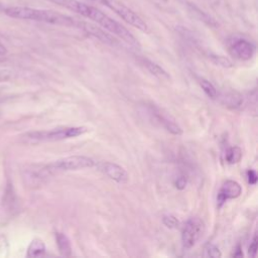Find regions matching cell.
Returning <instances> with one entry per match:
<instances>
[{
	"label": "cell",
	"mask_w": 258,
	"mask_h": 258,
	"mask_svg": "<svg viewBox=\"0 0 258 258\" xmlns=\"http://www.w3.org/2000/svg\"><path fill=\"white\" fill-rule=\"evenodd\" d=\"M152 3H154L155 5H158L160 7H164L169 5V1L170 0H150Z\"/></svg>",
	"instance_id": "obj_25"
},
{
	"label": "cell",
	"mask_w": 258,
	"mask_h": 258,
	"mask_svg": "<svg viewBox=\"0 0 258 258\" xmlns=\"http://www.w3.org/2000/svg\"><path fill=\"white\" fill-rule=\"evenodd\" d=\"M99 2H101L103 5L108 7L113 12H115L119 17H121L128 24L139 29L140 31L148 32L149 27L145 22V20H143L140 15H138L135 11H133L131 8H129L122 2L118 0H99Z\"/></svg>",
	"instance_id": "obj_5"
},
{
	"label": "cell",
	"mask_w": 258,
	"mask_h": 258,
	"mask_svg": "<svg viewBox=\"0 0 258 258\" xmlns=\"http://www.w3.org/2000/svg\"><path fill=\"white\" fill-rule=\"evenodd\" d=\"M4 8H5V6H4L2 3H0V12H3Z\"/></svg>",
	"instance_id": "obj_28"
},
{
	"label": "cell",
	"mask_w": 258,
	"mask_h": 258,
	"mask_svg": "<svg viewBox=\"0 0 258 258\" xmlns=\"http://www.w3.org/2000/svg\"><path fill=\"white\" fill-rule=\"evenodd\" d=\"M45 253V244L42 240L36 238L33 239L27 248V257H39Z\"/></svg>",
	"instance_id": "obj_14"
},
{
	"label": "cell",
	"mask_w": 258,
	"mask_h": 258,
	"mask_svg": "<svg viewBox=\"0 0 258 258\" xmlns=\"http://www.w3.org/2000/svg\"><path fill=\"white\" fill-rule=\"evenodd\" d=\"M142 62L144 64V67L154 76L158 77V78H161V79H166V80H169L170 77L169 75L167 74V72L161 68L159 64H157L156 62L148 59V58H142Z\"/></svg>",
	"instance_id": "obj_13"
},
{
	"label": "cell",
	"mask_w": 258,
	"mask_h": 258,
	"mask_svg": "<svg viewBox=\"0 0 258 258\" xmlns=\"http://www.w3.org/2000/svg\"><path fill=\"white\" fill-rule=\"evenodd\" d=\"M11 78V72L8 70H0V82H6Z\"/></svg>",
	"instance_id": "obj_24"
},
{
	"label": "cell",
	"mask_w": 258,
	"mask_h": 258,
	"mask_svg": "<svg viewBox=\"0 0 258 258\" xmlns=\"http://www.w3.org/2000/svg\"><path fill=\"white\" fill-rule=\"evenodd\" d=\"M79 26L82 27L87 32H89L91 35L95 36L96 38L100 39L103 42H106V43L111 44V45H114L116 43V40L113 37H111L109 34L105 33V31L101 30L100 28H98L96 26H93V25H91L89 23H82V22H80Z\"/></svg>",
	"instance_id": "obj_11"
},
{
	"label": "cell",
	"mask_w": 258,
	"mask_h": 258,
	"mask_svg": "<svg viewBox=\"0 0 258 258\" xmlns=\"http://www.w3.org/2000/svg\"><path fill=\"white\" fill-rule=\"evenodd\" d=\"M247 180L250 184H256L257 182V173L253 169L247 170Z\"/></svg>",
	"instance_id": "obj_23"
},
{
	"label": "cell",
	"mask_w": 258,
	"mask_h": 258,
	"mask_svg": "<svg viewBox=\"0 0 258 258\" xmlns=\"http://www.w3.org/2000/svg\"><path fill=\"white\" fill-rule=\"evenodd\" d=\"M210 58L215 64L220 66L222 68H232L233 67L232 61L226 56L217 55V54H210Z\"/></svg>",
	"instance_id": "obj_18"
},
{
	"label": "cell",
	"mask_w": 258,
	"mask_h": 258,
	"mask_svg": "<svg viewBox=\"0 0 258 258\" xmlns=\"http://www.w3.org/2000/svg\"><path fill=\"white\" fill-rule=\"evenodd\" d=\"M242 194V186L235 180H226L217 195V207L220 209L228 201L237 199Z\"/></svg>",
	"instance_id": "obj_8"
},
{
	"label": "cell",
	"mask_w": 258,
	"mask_h": 258,
	"mask_svg": "<svg viewBox=\"0 0 258 258\" xmlns=\"http://www.w3.org/2000/svg\"><path fill=\"white\" fill-rule=\"evenodd\" d=\"M55 242L57 245V249L59 254L63 257H70L72 255V245L68 236L63 233L56 232L55 233Z\"/></svg>",
	"instance_id": "obj_12"
},
{
	"label": "cell",
	"mask_w": 258,
	"mask_h": 258,
	"mask_svg": "<svg viewBox=\"0 0 258 258\" xmlns=\"http://www.w3.org/2000/svg\"><path fill=\"white\" fill-rule=\"evenodd\" d=\"M89 129L85 126H64L50 130L33 131L25 134V137L35 142H53L64 139L75 138L88 132Z\"/></svg>",
	"instance_id": "obj_4"
},
{
	"label": "cell",
	"mask_w": 258,
	"mask_h": 258,
	"mask_svg": "<svg viewBox=\"0 0 258 258\" xmlns=\"http://www.w3.org/2000/svg\"><path fill=\"white\" fill-rule=\"evenodd\" d=\"M97 1H99V0H97Z\"/></svg>",
	"instance_id": "obj_29"
},
{
	"label": "cell",
	"mask_w": 258,
	"mask_h": 258,
	"mask_svg": "<svg viewBox=\"0 0 258 258\" xmlns=\"http://www.w3.org/2000/svg\"><path fill=\"white\" fill-rule=\"evenodd\" d=\"M233 256L234 257H242L243 256V252H242V249H241V246L238 245L235 249V251L233 252Z\"/></svg>",
	"instance_id": "obj_26"
},
{
	"label": "cell",
	"mask_w": 258,
	"mask_h": 258,
	"mask_svg": "<svg viewBox=\"0 0 258 258\" xmlns=\"http://www.w3.org/2000/svg\"><path fill=\"white\" fill-rule=\"evenodd\" d=\"M162 223H163V225H164L166 228H169V229H176V228H178V226H179L178 220H177L174 216H172V215L163 216V218H162Z\"/></svg>",
	"instance_id": "obj_20"
},
{
	"label": "cell",
	"mask_w": 258,
	"mask_h": 258,
	"mask_svg": "<svg viewBox=\"0 0 258 258\" xmlns=\"http://www.w3.org/2000/svg\"><path fill=\"white\" fill-rule=\"evenodd\" d=\"M5 52H6L5 48H4V47H0V61L4 59V55H5Z\"/></svg>",
	"instance_id": "obj_27"
},
{
	"label": "cell",
	"mask_w": 258,
	"mask_h": 258,
	"mask_svg": "<svg viewBox=\"0 0 258 258\" xmlns=\"http://www.w3.org/2000/svg\"><path fill=\"white\" fill-rule=\"evenodd\" d=\"M149 114L154 122L158 123L161 127H163L169 133H171L173 135H181L182 134V129L180 128V126H178L173 120L168 118L166 115H164L159 110L154 109L153 107H150Z\"/></svg>",
	"instance_id": "obj_10"
},
{
	"label": "cell",
	"mask_w": 258,
	"mask_h": 258,
	"mask_svg": "<svg viewBox=\"0 0 258 258\" xmlns=\"http://www.w3.org/2000/svg\"><path fill=\"white\" fill-rule=\"evenodd\" d=\"M3 13L11 18L33 20L53 25L61 26H79V21L75 18L48 9H38L25 6H9L5 7Z\"/></svg>",
	"instance_id": "obj_2"
},
{
	"label": "cell",
	"mask_w": 258,
	"mask_h": 258,
	"mask_svg": "<svg viewBox=\"0 0 258 258\" xmlns=\"http://www.w3.org/2000/svg\"><path fill=\"white\" fill-rule=\"evenodd\" d=\"M229 51L240 60H249L255 53V45L245 38L234 37L229 41Z\"/></svg>",
	"instance_id": "obj_7"
},
{
	"label": "cell",
	"mask_w": 258,
	"mask_h": 258,
	"mask_svg": "<svg viewBox=\"0 0 258 258\" xmlns=\"http://www.w3.org/2000/svg\"><path fill=\"white\" fill-rule=\"evenodd\" d=\"M248 254L251 256V257H256V254H257V236L255 235L252 242L250 243V246H249V249H248Z\"/></svg>",
	"instance_id": "obj_22"
},
{
	"label": "cell",
	"mask_w": 258,
	"mask_h": 258,
	"mask_svg": "<svg viewBox=\"0 0 258 258\" xmlns=\"http://www.w3.org/2000/svg\"><path fill=\"white\" fill-rule=\"evenodd\" d=\"M200 86L202 87L203 91L205 92V94H206L209 98L215 99V98L217 97V95H218L217 89L215 88V86H214L211 82H209V81H207V80H205V79H201V80H200Z\"/></svg>",
	"instance_id": "obj_16"
},
{
	"label": "cell",
	"mask_w": 258,
	"mask_h": 258,
	"mask_svg": "<svg viewBox=\"0 0 258 258\" xmlns=\"http://www.w3.org/2000/svg\"><path fill=\"white\" fill-rule=\"evenodd\" d=\"M204 256L212 257V258H220V257H222V253L216 245L208 244L204 250Z\"/></svg>",
	"instance_id": "obj_19"
},
{
	"label": "cell",
	"mask_w": 258,
	"mask_h": 258,
	"mask_svg": "<svg viewBox=\"0 0 258 258\" xmlns=\"http://www.w3.org/2000/svg\"><path fill=\"white\" fill-rule=\"evenodd\" d=\"M48 1L53 2L66 9H69L86 18L93 20L94 22H96L97 24H99L109 32L121 38L123 41H125L132 47L137 49L140 48L139 41L125 26H123L121 23L114 20L110 16H108L105 12L101 11L100 9L92 5L83 3L79 0H48Z\"/></svg>",
	"instance_id": "obj_1"
},
{
	"label": "cell",
	"mask_w": 258,
	"mask_h": 258,
	"mask_svg": "<svg viewBox=\"0 0 258 258\" xmlns=\"http://www.w3.org/2000/svg\"><path fill=\"white\" fill-rule=\"evenodd\" d=\"M186 184H187V178H186V176H184V175H179L178 177H176V179H175V181H174L175 187H176L177 189H179V190L184 189L185 186H186Z\"/></svg>",
	"instance_id": "obj_21"
},
{
	"label": "cell",
	"mask_w": 258,
	"mask_h": 258,
	"mask_svg": "<svg viewBox=\"0 0 258 258\" xmlns=\"http://www.w3.org/2000/svg\"><path fill=\"white\" fill-rule=\"evenodd\" d=\"M205 233V223L198 217L189 218L181 232V242L184 248H192Z\"/></svg>",
	"instance_id": "obj_6"
},
{
	"label": "cell",
	"mask_w": 258,
	"mask_h": 258,
	"mask_svg": "<svg viewBox=\"0 0 258 258\" xmlns=\"http://www.w3.org/2000/svg\"><path fill=\"white\" fill-rule=\"evenodd\" d=\"M96 166L100 171L106 174L109 178H111L112 180L118 183H125L128 181L129 176L127 171L122 166L116 163L105 161V162L96 163Z\"/></svg>",
	"instance_id": "obj_9"
},
{
	"label": "cell",
	"mask_w": 258,
	"mask_h": 258,
	"mask_svg": "<svg viewBox=\"0 0 258 258\" xmlns=\"http://www.w3.org/2000/svg\"><path fill=\"white\" fill-rule=\"evenodd\" d=\"M224 98H225L224 103L227 106H231L232 108H237V107L241 106L242 97L237 93H231V94L227 95V97H224Z\"/></svg>",
	"instance_id": "obj_17"
},
{
	"label": "cell",
	"mask_w": 258,
	"mask_h": 258,
	"mask_svg": "<svg viewBox=\"0 0 258 258\" xmlns=\"http://www.w3.org/2000/svg\"><path fill=\"white\" fill-rule=\"evenodd\" d=\"M96 165V161L88 156L84 155H72L60 158L49 164L44 165L42 168L36 171L37 177H45L58 171H71L84 168H91Z\"/></svg>",
	"instance_id": "obj_3"
},
{
	"label": "cell",
	"mask_w": 258,
	"mask_h": 258,
	"mask_svg": "<svg viewBox=\"0 0 258 258\" xmlns=\"http://www.w3.org/2000/svg\"><path fill=\"white\" fill-rule=\"evenodd\" d=\"M225 160L230 164L238 163L242 158V150L238 146H232L225 151Z\"/></svg>",
	"instance_id": "obj_15"
}]
</instances>
